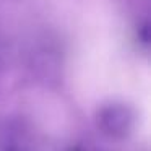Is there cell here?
I'll list each match as a JSON object with an SVG mask.
<instances>
[{
	"mask_svg": "<svg viewBox=\"0 0 151 151\" xmlns=\"http://www.w3.org/2000/svg\"><path fill=\"white\" fill-rule=\"evenodd\" d=\"M133 124V109L125 102H107L96 112V125L109 138H125L132 132Z\"/></svg>",
	"mask_w": 151,
	"mask_h": 151,
	"instance_id": "cell-1",
	"label": "cell"
}]
</instances>
